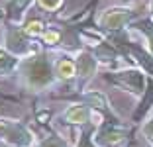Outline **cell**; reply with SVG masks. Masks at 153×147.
Wrapping results in <instances>:
<instances>
[{"mask_svg": "<svg viewBox=\"0 0 153 147\" xmlns=\"http://www.w3.org/2000/svg\"><path fill=\"white\" fill-rule=\"evenodd\" d=\"M130 139V128L120 124L116 116H104L94 129V143L98 147H124Z\"/></svg>", "mask_w": 153, "mask_h": 147, "instance_id": "obj_6", "label": "cell"}, {"mask_svg": "<svg viewBox=\"0 0 153 147\" xmlns=\"http://www.w3.org/2000/svg\"><path fill=\"white\" fill-rule=\"evenodd\" d=\"M75 55V63H76V80H75V90L79 94L85 92L88 82L98 75L100 71V63L96 61L94 53L90 51L88 47H81L73 51Z\"/></svg>", "mask_w": 153, "mask_h": 147, "instance_id": "obj_8", "label": "cell"}, {"mask_svg": "<svg viewBox=\"0 0 153 147\" xmlns=\"http://www.w3.org/2000/svg\"><path fill=\"white\" fill-rule=\"evenodd\" d=\"M104 120V114L98 110H94L92 106H88L82 100H75V102L67 104L61 114L57 116V122L63 125H75V128H81V125H88V124H96L100 125V122Z\"/></svg>", "mask_w": 153, "mask_h": 147, "instance_id": "obj_7", "label": "cell"}, {"mask_svg": "<svg viewBox=\"0 0 153 147\" xmlns=\"http://www.w3.org/2000/svg\"><path fill=\"white\" fill-rule=\"evenodd\" d=\"M130 31L134 36H137L141 39V43L149 49V53L153 55V18L151 16H145V18H140L137 22L131 24Z\"/></svg>", "mask_w": 153, "mask_h": 147, "instance_id": "obj_12", "label": "cell"}, {"mask_svg": "<svg viewBox=\"0 0 153 147\" xmlns=\"http://www.w3.org/2000/svg\"><path fill=\"white\" fill-rule=\"evenodd\" d=\"M6 16H4V8H0V20H4Z\"/></svg>", "mask_w": 153, "mask_h": 147, "instance_id": "obj_24", "label": "cell"}, {"mask_svg": "<svg viewBox=\"0 0 153 147\" xmlns=\"http://www.w3.org/2000/svg\"><path fill=\"white\" fill-rule=\"evenodd\" d=\"M96 2H98V0H92V2H90V4H92V6H94V4H96Z\"/></svg>", "mask_w": 153, "mask_h": 147, "instance_id": "obj_25", "label": "cell"}, {"mask_svg": "<svg viewBox=\"0 0 153 147\" xmlns=\"http://www.w3.org/2000/svg\"><path fill=\"white\" fill-rule=\"evenodd\" d=\"M141 134H143V137L147 139L149 143H153V110L147 116V120L141 124Z\"/></svg>", "mask_w": 153, "mask_h": 147, "instance_id": "obj_20", "label": "cell"}, {"mask_svg": "<svg viewBox=\"0 0 153 147\" xmlns=\"http://www.w3.org/2000/svg\"><path fill=\"white\" fill-rule=\"evenodd\" d=\"M36 8V0H6L4 2V22L8 24H24L27 14Z\"/></svg>", "mask_w": 153, "mask_h": 147, "instance_id": "obj_10", "label": "cell"}, {"mask_svg": "<svg viewBox=\"0 0 153 147\" xmlns=\"http://www.w3.org/2000/svg\"><path fill=\"white\" fill-rule=\"evenodd\" d=\"M140 18H141V14L135 6L114 4L96 14L94 27L98 31H102L104 36H118V33L128 31L131 27V24L137 22Z\"/></svg>", "mask_w": 153, "mask_h": 147, "instance_id": "obj_2", "label": "cell"}, {"mask_svg": "<svg viewBox=\"0 0 153 147\" xmlns=\"http://www.w3.org/2000/svg\"><path fill=\"white\" fill-rule=\"evenodd\" d=\"M79 100L86 102L88 106L94 108V110L102 112L104 116H114V110L108 102V96L104 92H100V90H85V92L79 94Z\"/></svg>", "mask_w": 153, "mask_h": 147, "instance_id": "obj_11", "label": "cell"}, {"mask_svg": "<svg viewBox=\"0 0 153 147\" xmlns=\"http://www.w3.org/2000/svg\"><path fill=\"white\" fill-rule=\"evenodd\" d=\"M4 147H14V145H4Z\"/></svg>", "mask_w": 153, "mask_h": 147, "instance_id": "obj_26", "label": "cell"}, {"mask_svg": "<svg viewBox=\"0 0 153 147\" xmlns=\"http://www.w3.org/2000/svg\"><path fill=\"white\" fill-rule=\"evenodd\" d=\"M153 108V79L151 76H147V88H145L143 96L140 98V104H137V108L134 110V116H131V122H141L145 118V114H147L149 110Z\"/></svg>", "mask_w": 153, "mask_h": 147, "instance_id": "obj_14", "label": "cell"}, {"mask_svg": "<svg viewBox=\"0 0 153 147\" xmlns=\"http://www.w3.org/2000/svg\"><path fill=\"white\" fill-rule=\"evenodd\" d=\"M36 147H69V141L57 131H49L45 137L37 139Z\"/></svg>", "mask_w": 153, "mask_h": 147, "instance_id": "obj_18", "label": "cell"}, {"mask_svg": "<svg viewBox=\"0 0 153 147\" xmlns=\"http://www.w3.org/2000/svg\"><path fill=\"white\" fill-rule=\"evenodd\" d=\"M140 0H118V4H126V6H134V4H137Z\"/></svg>", "mask_w": 153, "mask_h": 147, "instance_id": "obj_22", "label": "cell"}, {"mask_svg": "<svg viewBox=\"0 0 153 147\" xmlns=\"http://www.w3.org/2000/svg\"><path fill=\"white\" fill-rule=\"evenodd\" d=\"M94 129H96V124L81 125L79 128V139H76L75 147H98L94 143Z\"/></svg>", "mask_w": 153, "mask_h": 147, "instance_id": "obj_17", "label": "cell"}, {"mask_svg": "<svg viewBox=\"0 0 153 147\" xmlns=\"http://www.w3.org/2000/svg\"><path fill=\"white\" fill-rule=\"evenodd\" d=\"M102 75L110 86H116V88L128 92L130 96L137 98V100L143 96L145 88H147V75L140 67H124L118 69V71H104Z\"/></svg>", "mask_w": 153, "mask_h": 147, "instance_id": "obj_3", "label": "cell"}, {"mask_svg": "<svg viewBox=\"0 0 153 147\" xmlns=\"http://www.w3.org/2000/svg\"><path fill=\"white\" fill-rule=\"evenodd\" d=\"M0 45L6 47L10 53H14L20 59H26V57H30V55H33V53L43 49L41 41L30 37L22 30V26L8 24V22H4V26H2V43Z\"/></svg>", "mask_w": 153, "mask_h": 147, "instance_id": "obj_4", "label": "cell"}, {"mask_svg": "<svg viewBox=\"0 0 153 147\" xmlns=\"http://www.w3.org/2000/svg\"><path fill=\"white\" fill-rule=\"evenodd\" d=\"M49 118H51L49 112H41V114H37V122H39V124H47Z\"/></svg>", "mask_w": 153, "mask_h": 147, "instance_id": "obj_21", "label": "cell"}, {"mask_svg": "<svg viewBox=\"0 0 153 147\" xmlns=\"http://www.w3.org/2000/svg\"><path fill=\"white\" fill-rule=\"evenodd\" d=\"M55 57L51 51L41 49L37 53L20 61V67L16 71V82L22 90L30 94H41L61 85L55 75Z\"/></svg>", "mask_w": 153, "mask_h": 147, "instance_id": "obj_1", "label": "cell"}, {"mask_svg": "<svg viewBox=\"0 0 153 147\" xmlns=\"http://www.w3.org/2000/svg\"><path fill=\"white\" fill-rule=\"evenodd\" d=\"M65 0H36V8L43 14H55L63 8Z\"/></svg>", "mask_w": 153, "mask_h": 147, "instance_id": "obj_19", "label": "cell"}, {"mask_svg": "<svg viewBox=\"0 0 153 147\" xmlns=\"http://www.w3.org/2000/svg\"><path fill=\"white\" fill-rule=\"evenodd\" d=\"M55 75L61 85H71L76 80V63L73 51H57L55 55Z\"/></svg>", "mask_w": 153, "mask_h": 147, "instance_id": "obj_9", "label": "cell"}, {"mask_svg": "<svg viewBox=\"0 0 153 147\" xmlns=\"http://www.w3.org/2000/svg\"><path fill=\"white\" fill-rule=\"evenodd\" d=\"M43 49L47 51H57L61 45H63V30L55 26H47V30L43 31V36L39 37Z\"/></svg>", "mask_w": 153, "mask_h": 147, "instance_id": "obj_16", "label": "cell"}, {"mask_svg": "<svg viewBox=\"0 0 153 147\" xmlns=\"http://www.w3.org/2000/svg\"><path fill=\"white\" fill-rule=\"evenodd\" d=\"M20 61H22L20 57H16L6 47L0 45V79H8V76L16 75V71L20 67Z\"/></svg>", "mask_w": 153, "mask_h": 147, "instance_id": "obj_15", "label": "cell"}, {"mask_svg": "<svg viewBox=\"0 0 153 147\" xmlns=\"http://www.w3.org/2000/svg\"><path fill=\"white\" fill-rule=\"evenodd\" d=\"M147 10H149V16L153 18V0H147Z\"/></svg>", "mask_w": 153, "mask_h": 147, "instance_id": "obj_23", "label": "cell"}, {"mask_svg": "<svg viewBox=\"0 0 153 147\" xmlns=\"http://www.w3.org/2000/svg\"><path fill=\"white\" fill-rule=\"evenodd\" d=\"M32 12H33V10H32ZM32 12L27 14V18L24 20V24H20V26H22V30L26 31L30 37L39 39V37L43 36V31L47 30V26H49V24L45 22L43 16H39V14H32Z\"/></svg>", "mask_w": 153, "mask_h": 147, "instance_id": "obj_13", "label": "cell"}, {"mask_svg": "<svg viewBox=\"0 0 153 147\" xmlns=\"http://www.w3.org/2000/svg\"><path fill=\"white\" fill-rule=\"evenodd\" d=\"M0 143L14 147H36L37 137L22 120L0 116Z\"/></svg>", "mask_w": 153, "mask_h": 147, "instance_id": "obj_5", "label": "cell"}]
</instances>
